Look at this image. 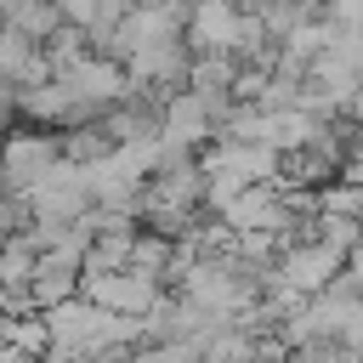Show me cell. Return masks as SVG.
<instances>
[{
	"mask_svg": "<svg viewBox=\"0 0 363 363\" xmlns=\"http://www.w3.org/2000/svg\"><path fill=\"white\" fill-rule=\"evenodd\" d=\"M62 164V130H45V125H17L11 142H6V193L28 199L51 170Z\"/></svg>",
	"mask_w": 363,
	"mask_h": 363,
	"instance_id": "1",
	"label": "cell"
},
{
	"mask_svg": "<svg viewBox=\"0 0 363 363\" xmlns=\"http://www.w3.org/2000/svg\"><path fill=\"white\" fill-rule=\"evenodd\" d=\"M346 261H352V255L335 250V244H323V238H295V244L278 255V278L312 301V295H329V289L340 284Z\"/></svg>",
	"mask_w": 363,
	"mask_h": 363,
	"instance_id": "2",
	"label": "cell"
},
{
	"mask_svg": "<svg viewBox=\"0 0 363 363\" xmlns=\"http://www.w3.org/2000/svg\"><path fill=\"white\" fill-rule=\"evenodd\" d=\"M102 6H108V0H57V11H62V17L74 23V28H85V34L96 28V17H102Z\"/></svg>",
	"mask_w": 363,
	"mask_h": 363,
	"instance_id": "3",
	"label": "cell"
}]
</instances>
